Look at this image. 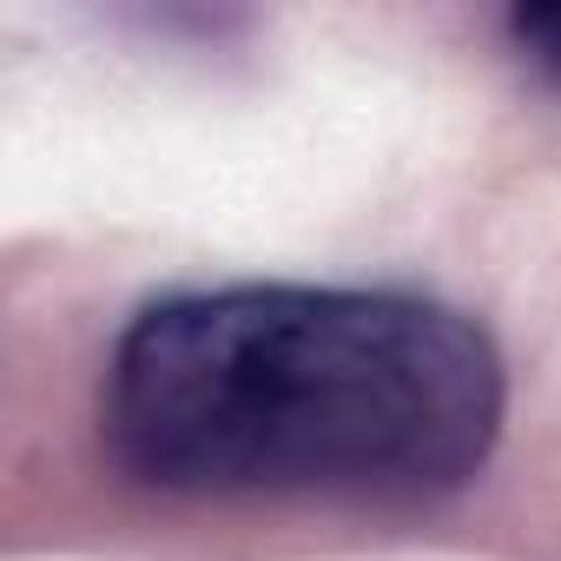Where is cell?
<instances>
[{
  "label": "cell",
  "mask_w": 561,
  "mask_h": 561,
  "mask_svg": "<svg viewBox=\"0 0 561 561\" xmlns=\"http://www.w3.org/2000/svg\"><path fill=\"white\" fill-rule=\"evenodd\" d=\"M502 423L476 324L390 291H211L146 311L106 377L113 449L205 495H416Z\"/></svg>",
  "instance_id": "cell-1"
},
{
  "label": "cell",
  "mask_w": 561,
  "mask_h": 561,
  "mask_svg": "<svg viewBox=\"0 0 561 561\" xmlns=\"http://www.w3.org/2000/svg\"><path fill=\"white\" fill-rule=\"evenodd\" d=\"M515 34L535 47V60H541V67H554V73H561V8H535V14H522V21H515Z\"/></svg>",
  "instance_id": "cell-2"
}]
</instances>
